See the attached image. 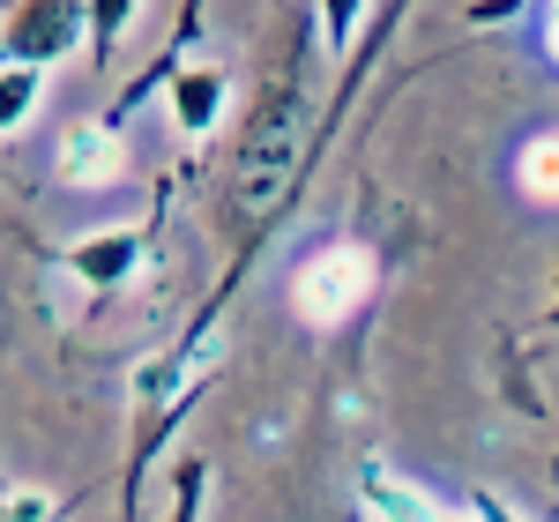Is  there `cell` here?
Here are the masks:
<instances>
[{"label": "cell", "instance_id": "cell-6", "mask_svg": "<svg viewBox=\"0 0 559 522\" xmlns=\"http://www.w3.org/2000/svg\"><path fill=\"white\" fill-rule=\"evenodd\" d=\"M165 97H173V120L187 142H202V134L216 128V112H224V68L216 60H202V68H179L173 83H165Z\"/></svg>", "mask_w": 559, "mask_h": 522}, {"label": "cell", "instance_id": "cell-8", "mask_svg": "<svg viewBox=\"0 0 559 522\" xmlns=\"http://www.w3.org/2000/svg\"><path fill=\"white\" fill-rule=\"evenodd\" d=\"M134 254H142V232H97V247H75L68 261L83 269L90 284H120Z\"/></svg>", "mask_w": 559, "mask_h": 522}, {"label": "cell", "instance_id": "cell-7", "mask_svg": "<svg viewBox=\"0 0 559 522\" xmlns=\"http://www.w3.org/2000/svg\"><path fill=\"white\" fill-rule=\"evenodd\" d=\"M45 97V68L38 60H0V134H15Z\"/></svg>", "mask_w": 559, "mask_h": 522}, {"label": "cell", "instance_id": "cell-9", "mask_svg": "<svg viewBox=\"0 0 559 522\" xmlns=\"http://www.w3.org/2000/svg\"><path fill=\"white\" fill-rule=\"evenodd\" d=\"M552 157H559L552 128H545V134H530V150H522V187H530V194H537V202H545V194H552Z\"/></svg>", "mask_w": 559, "mask_h": 522}, {"label": "cell", "instance_id": "cell-13", "mask_svg": "<svg viewBox=\"0 0 559 522\" xmlns=\"http://www.w3.org/2000/svg\"><path fill=\"white\" fill-rule=\"evenodd\" d=\"M440 522H477V508H471V515H440Z\"/></svg>", "mask_w": 559, "mask_h": 522}, {"label": "cell", "instance_id": "cell-11", "mask_svg": "<svg viewBox=\"0 0 559 522\" xmlns=\"http://www.w3.org/2000/svg\"><path fill=\"white\" fill-rule=\"evenodd\" d=\"M358 8H366V0H321V31H329V45H336V52H344L350 31H358Z\"/></svg>", "mask_w": 559, "mask_h": 522}, {"label": "cell", "instance_id": "cell-10", "mask_svg": "<svg viewBox=\"0 0 559 522\" xmlns=\"http://www.w3.org/2000/svg\"><path fill=\"white\" fill-rule=\"evenodd\" d=\"M134 15V0H90V38H97V52L120 38V23Z\"/></svg>", "mask_w": 559, "mask_h": 522}, {"label": "cell", "instance_id": "cell-12", "mask_svg": "<svg viewBox=\"0 0 559 522\" xmlns=\"http://www.w3.org/2000/svg\"><path fill=\"white\" fill-rule=\"evenodd\" d=\"M52 508H45L38 493H0V522H45Z\"/></svg>", "mask_w": 559, "mask_h": 522}, {"label": "cell", "instance_id": "cell-1", "mask_svg": "<svg viewBox=\"0 0 559 522\" xmlns=\"http://www.w3.org/2000/svg\"><path fill=\"white\" fill-rule=\"evenodd\" d=\"M373 284H381V254L358 247V239H329V247H313L292 269V306L313 329H336V321H350L358 306L373 299Z\"/></svg>", "mask_w": 559, "mask_h": 522}, {"label": "cell", "instance_id": "cell-3", "mask_svg": "<svg viewBox=\"0 0 559 522\" xmlns=\"http://www.w3.org/2000/svg\"><path fill=\"white\" fill-rule=\"evenodd\" d=\"M83 38V0H23L0 31V60H60L68 45Z\"/></svg>", "mask_w": 559, "mask_h": 522}, {"label": "cell", "instance_id": "cell-4", "mask_svg": "<svg viewBox=\"0 0 559 522\" xmlns=\"http://www.w3.org/2000/svg\"><path fill=\"white\" fill-rule=\"evenodd\" d=\"M52 173L68 179V187H112V179L128 173V134H120V120H75V128L60 134Z\"/></svg>", "mask_w": 559, "mask_h": 522}, {"label": "cell", "instance_id": "cell-5", "mask_svg": "<svg viewBox=\"0 0 559 522\" xmlns=\"http://www.w3.org/2000/svg\"><path fill=\"white\" fill-rule=\"evenodd\" d=\"M358 500H366V515H373V522H440V515H448L426 485H411L403 471H388L381 455L358 463Z\"/></svg>", "mask_w": 559, "mask_h": 522}, {"label": "cell", "instance_id": "cell-2", "mask_svg": "<svg viewBox=\"0 0 559 522\" xmlns=\"http://www.w3.org/2000/svg\"><path fill=\"white\" fill-rule=\"evenodd\" d=\"M299 165V97L292 90H276L269 105L254 112V128L239 142V165H231V194L247 202V210H269L276 194H284V179Z\"/></svg>", "mask_w": 559, "mask_h": 522}]
</instances>
